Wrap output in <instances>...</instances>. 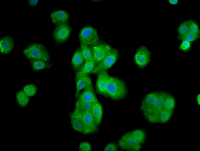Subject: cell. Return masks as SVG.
Instances as JSON below:
<instances>
[{
  "label": "cell",
  "instance_id": "1",
  "mask_svg": "<svg viewBox=\"0 0 200 151\" xmlns=\"http://www.w3.org/2000/svg\"><path fill=\"white\" fill-rule=\"evenodd\" d=\"M175 105V99L173 95L166 91H158L152 107L144 117L152 123H166L173 116Z\"/></svg>",
  "mask_w": 200,
  "mask_h": 151
},
{
  "label": "cell",
  "instance_id": "2",
  "mask_svg": "<svg viewBox=\"0 0 200 151\" xmlns=\"http://www.w3.org/2000/svg\"><path fill=\"white\" fill-rule=\"evenodd\" d=\"M107 97L114 101L124 99L128 94V89L124 81L117 77L109 75L107 86Z\"/></svg>",
  "mask_w": 200,
  "mask_h": 151
},
{
  "label": "cell",
  "instance_id": "3",
  "mask_svg": "<svg viewBox=\"0 0 200 151\" xmlns=\"http://www.w3.org/2000/svg\"><path fill=\"white\" fill-rule=\"evenodd\" d=\"M23 53L29 61L41 60L50 61L49 53L45 46L41 44H29L23 50Z\"/></svg>",
  "mask_w": 200,
  "mask_h": 151
},
{
  "label": "cell",
  "instance_id": "4",
  "mask_svg": "<svg viewBox=\"0 0 200 151\" xmlns=\"http://www.w3.org/2000/svg\"><path fill=\"white\" fill-rule=\"evenodd\" d=\"M80 43L91 46L100 43L96 29L91 26H86L80 30L79 35Z\"/></svg>",
  "mask_w": 200,
  "mask_h": 151
},
{
  "label": "cell",
  "instance_id": "5",
  "mask_svg": "<svg viewBox=\"0 0 200 151\" xmlns=\"http://www.w3.org/2000/svg\"><path fill=\"white\" fill-rule=\"evenodd\" d=\"M142 145L132 135L130 131L124 134L119 140L118 146L121 149L127 151H139Z\"/></svg>",
  "mask_w": 200,
  "mask_h": 151
},
{
  "label": "cell",
  "instance_id": "6",
  "mask_svg": "<svg viewBox=\"0 0 200 151\" xmlns=\"http://www.w3.org/2000/svg\"><path fill=\"white\" fill-rule=\"evenodd\" d=\"M118 55L117 50L113 48L104 58L96 65L90 73L98 74L101 72L106 71L115 63Z\"/></svg>",
  "mask_w": 200,
  "mask_h": 151
},
{
  "label": "cell",
  "instance_id": "7",
  "mask_svg": "<svg viewBox=\"0 0 200 151\" xmlns=\"http://www.w3.org/2000/svg\"><path fill=\"white\" fill-rule=\"evenodd\" d=\"M72 29L67 22L57 25L53 33V36L55 41L58 44L66 42L69 39Z\"/></svg>",
  "mask_w": 200,
  "mask_h": 151
},
{
  "label": "cell",
  "instance_id": "8",
  "mask_svg": "<svg viewBox=\"0 0 200 151\" xmlns=\"http://www.w3.org/2000/svg\"><path fill=\"white\" fill-rule=\"evenodd\" d=\"M78 114L83 124V134H91L97 132L98 131V126L95 123L90 111Z\"/></svg>",
  "mask_w": 200,
  "mask_h": 151
},
{
  "label": "cell",
  "instance_id": "9",
  "mask_svg": "<svg viewBox=\"0 0 200 151\" xmlns=\"http://www.w3.org/2000/svg\"><path fill=\"white\" fill-rule=\"evenodd\" d=\"M150 59V52L149 49L144 46H141L138 48L134 57L135 64L140 68H144L147 66Z\"/></svg>",
  "mask_w": 200,
  "mask_h": 151
},
{
  "label": "cell",
  "instance_id": "10",
  "mask_svg": "<svg viewBox=\"0 0 200 151\" xmlns=\"http://www.w3.org/2000/svg\"><path fill=\"white\" fill-rule=\"evenodd\" d=\"M90 47L96 65L104 58L113 49L109 44L101 42Z\"/></svg>",
  "mask_w": 200,
  "mask_h": 151
},
{
  "label": "cell",
  "instance_id": "11",
  "mask_svg": "<svg viewBox=\"0 0 200 151\" xmlns=\"http://www.w3.org/2000/svg\"><path fill=\"white\" fill-rule=\"evenodd\" d=\"M77 99V101L86 102L94 103L98 101L94 93L91 79L89 77L87 85L80 93Z\"/></svg>",
  "mask_w": 200,
  "mask_h": 151
},
{
  "label": "cell",
  "instance_id": "12",
  "mask_svg": "<svg viewBox=\"0 0 200 151\" xmlns=\"http://www.w3.org/2000/svg\"><path fill=\"white\" fill-rule=\"evenodd\" d=\"M109 75L106 71L99 73H98L96 84V88L97 92L101 95L106 97H107V86Z\"/></svg>",
  "mask_w": 200,
  "mask_h": 151
},
{
  "label": "cell",
  "instance_id": "13",
  "mask_svg": "<svg viewBox=\"0 0 200 151\" xmlns=\"http://www.w3.org/2000/svg\"><path fill=\"white\" fill-rule=\"evenodd\" d=\"M158 91L150 93L147 94L142 101L141 110L145 117L152 107L158 95Z\"/></svg>",
  "mask_w": 200,
  "mask_h": 151
},
{
  "label": "cell",
  "instance_id": "14",
  "mask_svg": "<svg viewBox=\"0 0 200 151\" xmlns=\"http://www.w3.org/2000/svg\"><path fill=\"white\" fill-rule=\"evenodd\" d=\"M90 112L95 123L98 127L101 123L103 113L102 106L99 101L93 103Z\"/></svg>",
  "mask_w": 200,
  "mask_h": 151
},
{
  "label": "cell",
  "instance_id": "15",
  "mask_svg": "<svg viewBox=\"0 0 200 151\" xmlns=\"http://www.w3.org/2000/svg\"><path fill=\"white\" fill-rule=\"evenodd\" d=\"M85 62L80 48H79L75 51L71 61V64L75 71L77 72L80 70L83 67Z\"/></svg>",
  "mask_w": 200,
  "mask_h": 151
},
{
  "label": "cell",
  "instance_id": "16",
  "mask_svg": "<svg viewBox=\"0 0 200 151\" xmlns=\"http://www.w3.org/2000/svg\"><path fill=\"white\" fill-rule=\"evenodd\" d=\"M69 17V14L64 10L55 11L52 12L50 15L52 22L57 25L67 22Z\"/></svg>",
  "mask_w": 200,
  "mask_h": 151
},
{
  "label": "cell",
  "instance_id": "17",
  "mask_svg": "<svg viewBox=\"0 0 200 151\" xmlns=\"http://www.w3.org/2000/svg\"><path fill=\"white\" fill-rule=\"evenodd\" d=\"M96 65V64L94 59L86 61L83 67L76 72L75 81L76 82L82 77L87 75L88 73H91Z\"/></svg>",
  "mask_w": 200,
  "mask_h": 151
},
{
  "label": "cell",
  "instance_id": "18",
  "mask_svg": "<svg viewBox=\"0 0 200 151\" xmlns=\"http://www.w3.org/2000/svg\"><path fill=\"white\" fill-rule=\"evenodd\" d=\"M14 43L13 38L10 36H5L0 41V51L4 54H8L13 49Z\"/></svg>",
  "mask_w": 200,
  "mask_h": 151
},
{
  "label": "cell",
  "instance_id": "19",
  "mask_svg": "<svg viewBox=\"0 0 200 151\" xmlns=\"http://www.w3.org/2000/svg\"><path fill=\"white\" fill-rule=\"evenodd\" d=\"M70 117L73 129L77 132L83 134V126L78 115L73 112L70 113Z\"/></svg>",
  "mask_w": 200,
  "mask_h": 151
},
{
  "label": "cell",
  "instance_id": "20",
  "mask_svg": "<svg viewBox=\"0 0 200 151\" xmlns=\"http://www.w3.org/2000/svg\"><path fill=\"white\" fill-rule=\"evenodd\" d=\"M93 103L86 102L76 101L73 112L79 114L90 111Z\"/></svg>",
  "mask_w": 200,
  "mask_h": 151
},
{
  "label": "cell",
  "instance_id": "21",
  "mask_svg": "<svg viewBox=\"0 0 200 151\" xmlns=\"http://www.w3.org/2000/svg\"><path fill=\"white\" fill-rule=\"evenodd\" d=\"M30 61L32 68L34 71L48 68L52 65V64L50 61L41 60H33Z\"/></svg>",
  "mask_w": 200,
  "mask_h": 151
},
{
  "label": "cell",
  "instance_id": "22",
  "mask_svg": "<svg viewBox=\"0 0 200 151\" xmlns=\"http://www.w3.org/2000/svg\"><path fill=\"white\" fill-rule=\"evenodd\" d=\"M89 77L87 75L82 77L75 82L76 88L75 96L76 98L80 94L81 91L83 90L86 87Z\"/></svg>",
  "mask_w": 200,
  "mask_h": 151
},
{
  "label": "cell",
  "instance_id": "23",
  "mask_svg": "<svg viewBox=\"0 0 200 151\" xmlns=\"http://www.w3.org/2000/svg\"><path fill=\"white\" fill-rule=\"evenodd\" d=\"M80 48L86 61L94 59L90 47L80 43Z\"/></svg>",
  "mask_w": 200,
  "mask_h": 151
},
{
  "label": "cell",
  "instance_id": "24",
  "mask_svg": "<svg viewBox=\"0 0 200 151\" xmlns=\"http://www.w3.org/2000/svg\"><path fill=\"white\" fill-rule=\"evenodd\" d=\"M16 97L17 102L19 106L25 107L27 105L29 101V97L23 91L18 92L16 94Z\"/></svg>",
  "mask_w": 200,
  "mask_h": 151
},
{
  "label": "cell",
  "instance_id": "25",
  "mask_svg": "<svg viewBox=\"0 0 200 151\" xmlns=\"http://www.w3.org/2000/svg\"><path fill=\"white\" fill-rule=\"evenodd\" d=\"M130 133L142 145L144 143L146 138L145 132L142 129H136L130 131Z\"/></svg>",
  "mask_w": 200,
  "mask_h": 151
},
{
  "label": "cell",
  "instance_id": "26",
  "mask_svg": "<svg viewBox=\"0 0 200 151\" xmlns=\"http://www.w3.org/2000/svg\"><path fill=\"white\" fill-rule=\"evenodd\" d=\"M199 36L195 35L189 31L182 35H178L177 38L181 41H187L190 42H193L199 38Z\"/></svg>",
  "mask_w": 200,
  "mask_h": 151
},
{
  "label": "cell",
  "instance_id": "27",
  "mask_svg": "<svg viewBox=\"0 0 200 151\" xmlns=\"http://www.w3.org/2000/svg\"><path fill=\"white\" fill-rule=\"evenodd\" d=\"M37 88L35 85L33 84L26 85L23 88V90L29 97L34 95L37 91Z\"/></svg>",
  "mask_w": 200,
  "mask_h": 151
},
{
  "label": "cell",
  "instance_id": "28",
  "mask_svg": "<svg viewBox=\"0 0 200 151\" xmlns=\"http://www.w3.org/2000/svg\"><path fill=\"white\" fill-rule=\"evenodd\" d=\"M189 31L195 35L199 36V28L198 23L193 20H188Z\"/></svg>",
  "mask_w": 200,
  "mask_h": 151
},
{
  "label": "cell",
  "instance_id": "29",
  "mask_svg": "<svg viewBox=\"0 0 200 151\" xmlns=\"http://www.w3.org/2000/svg\"><path fill=\"white\" fill-rule=\"evenodd\" d=\"M189 27L188 20L182 22L178 26V35L185 34L189 31Z\"/></svg>",
  "mask_w": 200,
  "mask_h": 151
},
{
  "label": "cell",
  "instance_id": "30",
  "mask_svg": "<svg viewBox=\"0 0 200 151\" xmlns=\"http://www.w3.org/2000/svg\"><path fill=\"white\" fill-rule=\"evenodd\" d=\"M191 42L187 41H182L179 45L178 49L185 52H188L191 48Z\"/></svg>",
  "mask_w": 200,
  "mask_h": 151
},
{
  "label": "cell",
  "instance_id": "31",
  "mask_svg": "<svg viewBox=\"0 0 200 151\" xmlns=\"http://www.w3.org/2000/svg\"><path fill=\"white\" fill-rule=\"evenodd\" d=\"M92 148L90 144L88 142L84 141L81 142L78 146V150L81 151H91Z\"/></svg>",
  "mask_w": 200,
  "mask_h": 151
},
{
  "label": "cell",
  "instance_id": "32",
  "mask_svg": "<svg viewBox=\"0 0 200 151\" xmlns=\"http://www.w3.org/2000/svg\"><path fill=\"white\" fill-rule=\"evenodd\" d=\"M118 147L115 143L113 142L107 144L105 147V151H117L118 150Z\"/></svg>",
  "mask_w": 200,
  "mask_h": 151
},
{
  "label": "cell",
  "instance_id": "33",
  "mask_svg": "<svg viewBox=\"0 0 200 151\" xmlns=\"http://www.w3.org/2000/svg\"><path fill=\"white\" fill-rule=\"evenodd\" d=\"M39 2L38 0H29L28 3L30 5L33 6H35Z\"/></svg>",
  "mask_w": 200,
  "mask_h": 151
},
{
  "label": "cell",
  "instance_id": "34",
  "mask_svg": "<svg viewBox=\"0 0 200 151\" xmlns=\"http://www.w3.org/2000/svg\"><path fill=\"white\" fill-rule=\"evenodd\" d=\"M169 3L172 5H176L177 4L178 2V0H169Z\"/></svg>",
  "mask_w": 200,
  "mask_h": 151
},
{
  "label": "cell",
  "instance_id": "35",
  "mask_svg": "<svg viewBox=\"0 0 200 151\" xmlns=\"http://www.w3.org/2000/svg\"><path fill=\"white\" fill-rule=\"evenodd\" d=\"M197 103L199 105V94H198L197 97Z\"/></svg>",
  "mask_w": 200,
  "mask_h": 151
}]
</instances>
